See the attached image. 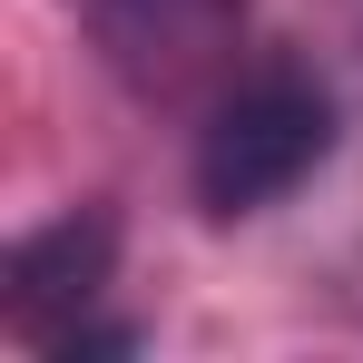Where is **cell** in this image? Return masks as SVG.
<instances>
[{
	"instance_id": "obj_1",
	"label": "cell",
	"mask_w": 363,
	"mask_h": 363,
	"mask_svg": "<svg viewBox=\"0 0 363 363\" xmlns=\"http://www.w3.org/2000/svg\"><path fill=\"white\" fill-rule=\"evenodd\" d=\"M324 157H334V89L314 69H295V60H265L216 99V118L196 128V206L216 226L265 216Z\"/></svg>"
},
{
	"instance_id": "obj_2",
	"label": "cell",
	"mask_w": 363,
	"mask_h": 363,
	"mask_svg": "<svg viewBox=\"0 0 363 363\" xmlns=\"http://www.w3.org/2000/svg\"><path fill=\"white\" fill-rule=\"evenodd\" d=\"M245 0H89V40L128 89H177L236 40Z\"/></svg>"
},
{
	"instance_id": "obj_3",
	"label": "cell",
	"mask_w": 363,
	"mask_h": 363,
	"mask_svg": "<svg viewBox=\"0 0 363 363\" xmlns=\"http://www.w3.org/2000/svg\"><path fill=\"white\" fill-rule=\"evenodd\" d=\"M108 265H118V216L108 206H69L50 226H30L10 245V324L50 344V314H79L108 285Z\"/></svg>"
}]
</instances>
